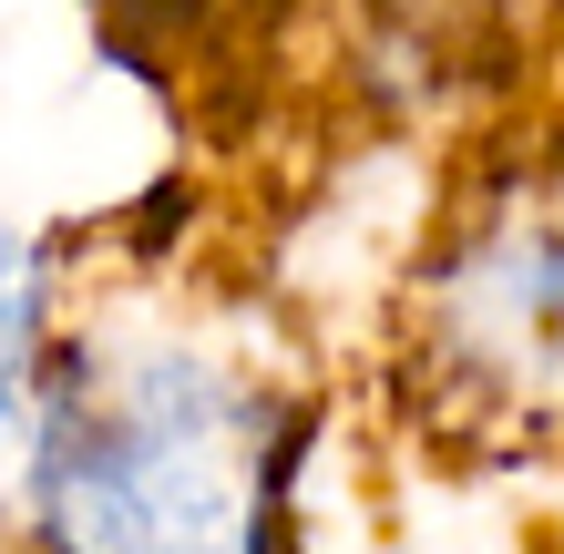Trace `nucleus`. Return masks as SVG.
Masks as SVG:
<instances>
[{
  "mask_svg": "<svg viewBox=\"0 0 564 554\" xmlns=\"http://www.w3.org/2000/svg\"><path fill=\"white\" fill-rule=\"evenodd\" d=\"M21 554H288L297 401L206 298H93L21 421Z\"/></svg>",
  "mask_w": 564,
  "mask_h": 554,
  "instance_id": "obj_1",
  "label": "nucleus"
},
{
  "mask_svg": "<svg viewBox=\"0 0 564 554\" xmlns=\"http://www.w3.org/2000/svg\"><path fill=\"white\" fill-rule=\"evenodd\" d=\"M401 360L462 432L564 421V175L513 165L473 185L421 247L401 298Z\"/></svg>",
  "mask_w": 564,
  "mask_h": 554,
  "instance_id": "obj_2",
  "label": "nucleus"
},
{
  "mask_svg": "<svg viewBox=\"0 0 564 554\" xmlns=\"http://www.w3.org/2000/svg\"><path fill=\"white\" fill-rule=\"evenodd\" d=\"M62 247L52 237H0V432L31 421V390H42L52 349H62Z\"/></svg>",
  "mask_w": 564,
  "mask_h": 554,
  "instance_id": "obj_3",
  "label": "nucleus"
}]
</instances>
